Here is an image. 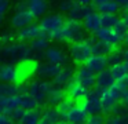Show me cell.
<instances>
[{"label": "cell", "instance_id": "6da1fadb", "mask_svg": "<svg viewBox=\"0 0 128 124\" xmlns=\"http://www.w3.org/2000/svg\"><path fill=\"white\" fill-rule=\"evenodd\" d=\"M87 29L83 21L74 18H69L65 21V25L61 30L55 35V41H65V43H74V41L86 40Z\"/></svg>", "mask_w": 128, "mask_h": 124}, {"label": "cell", "instance_id": "7a4b0ae2", "mask_svg": "<svg viewBox=\"0 0 128 124\" xmlns=\"http://www.w3.org/2000/svg\"><path fill=\"white\" fill-rule=\"evenodd\" d=\"M33 55V50H32L30 44L26 41H11V43L3 44L2 47V57L6 62H21L32 58Z\"/></svg>", "mask_w": 128, "mask_h": 124}, {"label": "cell", "instance_id": "3957f363", "mask_svg": "<svg viewBox=\"0 0 128 124\" xmlns=\"http://www.w3.org/2000/svg\"><path fill=\"white\" fill-rule=\"evenodd\" d=\"M127 87H128L127 83L116 81L110 88L102 91V105H103V113L105 114H110L121 103L122 94H124Z\"/></svg>", "mask_w": 128, "mask_h": 124}, {"label": "cell", "instance_id": "277c9868", "mask_svg": "<svg viewBox=\"0 0 128 124\" xmlns=\"http://www.w3.org/2000/svg\"><path fill=\"white\" fill-rule=\"evenodd\" d=\"M92 54H94V51H92V46H91L90 39L69 43V57L73 61V63H76V65H84L86 61Z\"/></svg>", "mask_w": 128, "mask_h": 124}, {"label": "cell", "instance_id": "5b68a950", "mask_svg": "<svg viewBox=\"0 0 128 124\" xmlns=\"http://www.w3.org/2000/svg\"><path fill=\"white\" fill-rule=\"evenodd\" d=\"M65 21L66 19L64 18L62 13H52V14H46L44 17H42L39 24L43 33L47 35L51 40H54L55 35L64 28Z\"/></svg>", "mask_w": 128, "mask_h": 124}, {"label": "cell", "instance_id": "8992f818", "mask_svg": "<svg viewBox=\"0 0 128 124\" xmlns=\"http://www.w3.org/2000/svg\"><path fill=\"white\" fill-rule=\"evenodd\" d=\"M54 84L52 81H48L46 79H33L29 81V84L26 85V91L30 94L33 98H36L40 102V105L47 103L48 95H50L51 90H52Z\"/></svg>", "mask_w": 128, "mask_h": 124}, {"label": "cell", "instance_id": "52a82bcc", "mask_svg": "<svg viewBox=\"0 0 128 124\" xmlns=\"http://www.w3.org/2000/svg\"><path fill=\"white\" fill-rule=\"evenodd\" d=\"M33 19H34V17L30 13V10H29L28 3H18L11 18H10V25H11L12 29L18 30L21 28L26 26V25L32 24Z\"/></svg>", "mask_w": 128, "mask_h": 124}, {"label": "cell", "instance_id": "ba28073f", "mask_svg": "<svg viewBox=\"0 0 128 124\" xmlns=\"http://www.w3.org/2000/svg\"><path fill=\"white\" fill-rule=\"evenodd\" d=\"M94 36L96 39H99L100 41H103L105 44L110 46L112 48H118L121 46V43H124V39L118 35L114 29H110V28H100L96 33H94Z\"/></svg>", "mask_w": 128, "mask_h": 124}, {"label": "cell", "instance_id": "9c48e42d", "mask_svg": "<svg viewBox=\"0 0 128 124\" xmlns=\"http://www.w3.org/2000/svg\"><path fill=\"white\" fill-rule=\"evenodd\" d=\"M18 69V81L20 84L25 81H30L32 76L36 74V69H37V61L33 58H29V59L21 61L17 65Z\"/></svg>", "mask_w": 128, "mask_h": 124}, {"label": "cell", "instance_id": "30bf717a", "mask_svg": "<svg viewBox=\"0 0 128 124\" xmlns=\"http://www.w3.org/2000/svg\"><path fill=\"white\" fill-rule=\"evenodd\" d=\"M74 80L83 84L87 88H92L96 85V73L88 69L86 65H81L74 70Z\"/></svg>", "mask_w": 128, "mask_h": 124}, {"label": "cell", "instance_id": "8fae6325", "mask_svg": "<svg viewBox=\"0 0 128 124\" xmlns=\"http://www.w3.org/2000/svg\"><path fill=\"white\" fill-rule=\"evenodd\" d=\"M50 40L51 39L48 37L47 35H40L37 36L36 39H33V40L30 41V47L32 50H33V55H32V58L36 61H40V59H44L46 57V50L50 47Z\"/></svg>", "mask_w": 128, "mask_h": 124}, {"label": "cell", "instance_id": "7c38bea8", "mask_svg": "<svg viewBox=\"0 0 128 124\" xmlns=\"http://www.w3.org/2000/svg\"><path fill=\"white\" fill-rule=\"evenodd\" d=\"M43 35V30L40 28V24H32L26 25V26L21 28V29L17 30V40L21 41H26V43H30L33 39H36L37 36Z\"/></svg>", "mask_w": 128, "mask_h": 124}, {"label": "cell", "instance_id": "4fadbf2b", "mask_svg": "<svg viewBox=\"0 0 128 124\" xmlns=\"http://www.w3.org/2000/svg\"><path fill=\"white\" fill-rule=\"evenodd\" d=\"M74 80V69L69 65H64L59 70V73L54 77L51 81L55 87H61V88H66L70 83Z\"/></svg>", "mask_w": 128, "mask_h": 124}, {"label": "cell", "instance_id": "5bb4252c", "mask_svg": "<svg viewBox=\"0 0 128 124\" xmlns=\"http://www.w3.org/2000/svg\"><path fill=\"white\" fill-rule=\"evenodd\" d=\"M88 113L84 109V106L81 103H76L66 114L64 116V123H72V124H80L86 123Z\"/></svg>", "mask_w": 128, "mask_h": 124}, {"label": "cell", "instance_id": "9a60e30c", "mask_svg": "<svg viewBox=\"0 0 128 124\" xmlns=\"http://www.w3.org/2000/svg\"><path fill=\"white\" fill-rule=\"evenodd\" d=\"M62 66L56 65V63L52 62H40L37 63V69H36V76L40 77V79H46V80H52L56 74L59 73Z\"/></svg>", "mask_w": 128, "mask_h": 124}, {"label": "cell", "instance_id": "2e32d148", "mask_svg": "<svg viewBox=\"0 0 128 124\" xmlns=\"http://www.w3.org/2000/svg\"><path fill=\"white\" fill-rule=\"evenodd\" d=\"M84 65L87 66L88 69H91L92 72L95 73H99V72L105 70L110 66L109 63V58L108 55H103V54H92L88 59L86 61Z\"/></svg>", "mask_w": 128, "mask_h": 124}, {"label": "cell", "instance_id": "e0dca14e", "mask_svg": "<svg viewBox=\"0 0 128 124\" xmlns=\"http://www.w3.org/2000/svg\"><path fill=\"white\" fill-rule=\"evenodd\" d=\"M83 24L86 26L87 32L88 33H96L98 30L102 28V14L99 11H90L88 14L86 15V18L83 19Z\"/></svg>", "mask_w": 128, "mask_h": 124}, {"label": "cell", "instance_id": "ac0fdd59", "mask_svg": "<svg viewBox=\"0 0 128 124\" xmlns=\"http://www.w3.org/2000/svg\"><path fill=\"white\" fill-rule=\"evenodd\" d=\"M44 59L48 61V62L61 65V66H64L65 63L68 62V57H66V54H65V51L58 46H50L48 47V48L46 50Z\"/></svg>", "mask_w": 128, "mask_h": 124}, {"label": "cell", "instance_id": "d6986e66", "mask_svg": "<svg viewBox=\"0 0 128 124\" xmlns=\"http://www.w3.org/2000/svg\"><path fill=\"white\" fill-rule=\"evenodd\" d=\"M55 123H64V117H62L61 112H59L58 106H50L42 110V120L40 124H55Z\"/></svg>", "mask_w": 128, "mask_h": 124}, {"label": "cell", "instance_id": "ffe728a7", "mask_svg": "<svg viewBox=\"0 0 128 124\" xmlns=\"http://www.w3.org/2000/svg\"><path fill=\"white\" fill-rule=\"evenodd\" d=\"M0 80L3 83H17L18 69L14 62H4L0 68Z\"/></svg>", "mask_w": 128, "mask_h": 124}, {"label": "cell", "instance_id": "44dd1931", "mask_svg": "<svg viewBox=\"0 0 128 124\" xmlns=\"http://www.w3.org/2000/svg\"><path fill=\"white\" fill-rule=\"evenodd\" d=\"M65 90H66V95L69 96V98H72L73 101H76V102H81L86 98L88 88L84 87L83 84H80V83L76 81V80H73Z\"/></svg>", "mask_w": 128, "mask_h": 124}, {"label": "cell", "instance_id": "7402d4cb", "mask_svg": "<svg viewBox=\"0 0 128 124\" xmlns=\"http://www.w3.org/2000/svg\"><path fill=\"white\" fill-rule=\"evenodd\" d=\"M20 106H21V94L0 96V112L10 113Z\"/></svg>", "mask_w": 128, "mask_h": 124}, {"label": "cell", "instance_id": "603a6c76", "mask_svg": "<svg viewBox=\"0 0 128 124\" xmlns=\"http://www.w3.org/2000/svg\"><path fill=\"white\" fill-rule=\"evenodd\" d=\"M114 83H116V80H114L110 69H105V70L96 73V85L95 87H98L100 91H105L108 88H110Z\"/></svg>", "mask_w": 128, "mask_h": 124}, {"label": "cell", "instance_id": "cb8c5ba5", "mask_svg": "<svg viewBox=\"0 0 128 124\" xmlns=\"http://www.w3.org/2000/svg\"><path fill=\"white\" fill-rule=\"evenodd\" d=\"M28 7L34 18H42L48 11V2L47 0H28Z\"/></svg>", "mask_w": 128, "mask_h": 124}, {"label": "cell", "instance_id": "d4e9b609", "mask_svg": "<svg viewBox=\"0 0 128 124\" xmlns=\"http://www.w3.org/2000/svg\"><path fill=\"white\" fill-rule=\"evenodd\" d=\"M66 96L68 95H66V90H65V88L55 87V85H54L51 92H50V95H48L47 105H50V106H59Z\"/></svg>", "mask_w": 128, "mask_h": 124}, {"label": "cell", "instance_id": "484cf974", "mask_svg": "<svg viewBox=\"0 0 128 124\" xmlns=\"http://www.w3.org/2000/svg\"><path fill=\"white\" fill-rule=\"evenodd\" d=\"M25 91H26V88H24L20 83H3L2 87H0V96L22 94Z\"/></svg>", "mask_w": 128, "mask_h": 124}, {"label": "cell", "instance_id": "4316f807", "mask_svg": "<svg viewBox=\"0 0 128 124\" xmlns=\"http://www.w3.org/2000/svg\"><path fill=\"white\" fill-rule=\"evenodd\" d=\"M110 72L116 81H125L128 77V65L122 61L120 63H116V65L110 66Z\"/></svg>", "mask_w": 128, "mask_h": 124}, {"label": "cell", "instance_id": "83f0119b", "mask_svg": "<svg viewBox=\"0 0 128 124\" xmlns=\"http://www.w3.org/2000/svg\"><path fill=\"white\" fill-rule=\"evenodd\" d=\"M94 6L100 14H106V13L117 14L120 11V8H121V6H120L116 0H108V2L98 3V4H94Z\"/></svg>", "mask_w": 128, "mask_h": 124}, {"label": "cell", "instance_id": "f1b7e54d", "mask_svg": "<svg viewBox=\"0 0 128 124\" xmlns=\"http://www.w3.org/2000/svg\"><path fill=\"white\" fill-rule=\"evenodd\" d=\"M90 11H91V7H90V6H84V4H80V3L76 2V4L73 6V8L69 11L68 17H69V18H74V19L83 21Z\"/></svg>", "mask_w": 128, "mask_h": 124}, {"label": "cell", "instance_id": "f546056e", "mask_svg": "<svg viewBox=\"0 0 128 124\" xmlns=\"http://www.w3.org/2000/svg\"><path fill=\"white\" fill-rule=\"evenodd\" d=\"M90 41H91V46H92V51H94V54H103V55H109L112 51H113L114 48H112L110 46H108V44H105L103 41H100L99 39H96L94 36V37L90 39Z\"/></svg>", "mask_w": 128, "mask_h": 124}, {"label": "cell", "instance_id": "4dcf8cb0", "mask_svg": "<svg viewBox=\"0 0 128 124\" xmlns=\"http://www.w3.org/2000/svg\"><path fill=\"white\" fill-rule=\"evenodd\" d=\"M40 120H42V112H39L37 109H30V110H25L20 123L21 124H39Z\"/></svg>", "mask_w": 128, "mask_h": 124}, {"label": "cell", "instance_id": "1f68e13d", "mask_svg": "<svg viewBox=\"0 0 128 124\" xmlns=\"http://www.w3.org/2000/svg\"><path fill=\"white\" fill-rule=\"evenodd\" d=\"M40 102L36 98L30 95L28 91L21 94V107H24L25 110H30V109H39Z\"/></svg>", "mask_w": 128, "mask_h": 124}, {"label": "cell", "instance_id": "d6a6232c", "mask_svg": "<svg viewBox=\"0 0 128 124\" xmlns=\"http://www.w3.org/2000/svg\"><path fill=\"white\" fill-rule=\"evenodd\" d=\"M120 22H121V18H120L117 14H112V13L102 14V26L103 28H110V29H114Z\"/></svg>", "mask_w": 128, "mask_h": 124}, {"label": "cell", "instance_id": "836d02e7", "mask_svg": "<svg viewBox=\"0 0 128 124\" xmlns=\"http://www.w3.org/2000/svg\"><path fill=\"white\" fill-rule=\"evenodd\" d=\"M108 58H109V63H110V66H113V65H116V63H120V62L124 61V58H122V51L118 50V48L113 50V51L108 55Z\"/></svg>", "mask_w": 128, "mask_h": 124}, {"label": "cell", "instance_id": "e575fe53", "mask_svg": "<svg viewBox=\"0 0 128 124\" xmlns=\"http://www.w3.org/2000/svg\"><path fill=\"white\" fill-rule=\"evenodd\" d=\"M76 4V0H59L58 3V10L62 14H69V11L73 8V6Z\"/></svg>", "mask_w": 128, "mask_h": 124}, {"label": "cell", "instance_id": "d590c367", "mask_svg": "<svg viewBox=\"0 0 128 124\" xmlns=\"http://www.w3.org/2000/svg\"><path fill=\"white\" fill-rule=\"evenodd\" d=\"M106 118L103 117L102 113H98V114H90L88 117H87V121L86 123L88 124H99V123H105Z\"/></svg>", "mask_w": 128, "mask_h": 124}, {"label": "cell", "instance_id": "8d00e7d4", "mask_svg": "<svg viewBox=\"0 0 128 124\" xmlns=\"http://www.w3.org/2000/svg\"><path fill=\"white\" fill-rule=\"evenodd\" d=\"M24 113H25V109L20 106V107H17V109H14L12 112H10V116L12 117V120H14V121L20 123L21 118H22V116H24Z\"/></svg>", "mask_w": 128, "mask_h": 124}, {"label": "cell", "instance_id": "74e56055", "mask_svg": "<svg viewBox=\"0 0 128 124\" xmlns=\"http://www.w3.org/2000/svg\"><path fill=\"white\" fill-rule=\"evenodd\" d=\"M10 6H11L10 0H0V18L2 19H4V15L10 10Z\"/></svg>", "mask_w": 128, "mask_h": 124}, {"label": "cell", "instance_id": "f35d334b", "mask_svg": "<svg viewBox=\"0 0 128 124\" xmlns=\"http://www.w3.org/2000/svg\"><path fill=\"white\" fill-rule=\"evenodd\" d=\"M15 39H17V33H12L10 30H7V32H4L2 35V43L3 44L11 43V41H15Z\"/></svg>", "mask_w": 128, "mask_h": 124}, {"label": "cell", "instance_id": "ab89813d", "mask_svg": "<svg viewBox=\"0 0 128 124\" xmlns=\"http://www.w3.org/2000/svg\"><path fill=\"white\" fill-rule=\"evenodd\" d=\"M0 123L2 124H11V123H14V120H12V117L10 116V113L0 112Z\"/></svg>", "mask_w": 128, "mask_h": 124}, {"label": "cell", "instance_id": "60d3db41", "mask_svg": "<svg viewBox=\"0 0 128 124\" xmlns=\"http://www.w3.org/2000/svg\"><path fill=\"white\" fill-rule=\"evenodd\" d=\"M121 103L124 105L125 107H128V87L125 88L124 94H122V98H121Z\"/></svg>", "mask_w": 128, "mask_h": 124}, {"label": "cell", "instance_id": "b9f144b4", "mask_svg": "<svg viewBox=\"0 0 128 124\" xmlns=\"http://www.w3.org/2000/svg\"><path fill=\"white\" fill-rule=\"evenodd\" d=\"M121 21H122V24L127 26V29H128V10L125 11L124 14H122V17H121Z\"/></svg>", "mask_w": 128, "mask_h": 124}, {"label": "cell", "instance_id": "7bdbcfd3", "mask_svg": "<svg viewBox=\"0 0 128 124\" xmlns=\"http://www.w3.org/2000/svg\"><path fill=\"white\" fill-rule=\"evenodd\" d=\"M116 2L121 6V8H125V10L128 8V0H116Z\"/></svg>", "mask_w": 128, "mask_h": 124}, {"label": "cell", "instance_id": "ee69618b", "mask_svg": "<svg viewBox=\"0 0 128 124\" xmlns=\"http://www.w3.org/2000/svg\"><path fill=\"white\" fill-rule=\"evenodd\" d=\"M77 3H80V4H84V6H91L94 4V0H76Z\"/></svg>", "mask_w": 128, "mask_h": 124}, {"label": "cell", "instance_id": "f6af8a7d", "mask_svg": "<svg viewBox=\"0 0 128 124\" xmlns=\"http://www.w3.org/2000/svg\"><path fill=\"white\" fill-rule=\"evenodd\" d=\"M122 58H124V62L128 65V47L122 50Z\"/></svg>", "mask_w": 128, "mask_h": 124}, {"label": "cell", "instance_id": "bcb514c9", "mask_svg": "<svg viewBox=\"0 0 128 124\" xmlns=\"http://www.w3.org/2000/svg\"><path fill=\"white\" fill-rule=\"evenodd\" d=\"M124 44H125V46L128 47V33H127V35H125V37H124Z\"/></svg>", "mask_w": 128, "mask_h": 124}, {"label": "cell", "instance_id": "7dc6e473", "mask_svg": "<svg viewBox=\"0 0 128 124\" xmlns=\"http://www.w3.org/2000/svg\"><path fill=\"white\" fill-rule=\"evenodd\" d=\"M103 2H108V0H94V4H98V3H103Z\"/></svg>", "mask_w": 128, "mask_h": 124}, {"label": "cell", "instance_id": "c3c4849f", "mask_svg": "<svg viewBox=\"0 0 128 124\" xmlns=\"http://www.w3.org/2000/svg\"><path fill=\"white\" fill-rule=\"evenodd\" d=\"M127 10H128V8H127Z\"/></svg>", "mask_w": 128, "mask_h": 124}]
</instances>
